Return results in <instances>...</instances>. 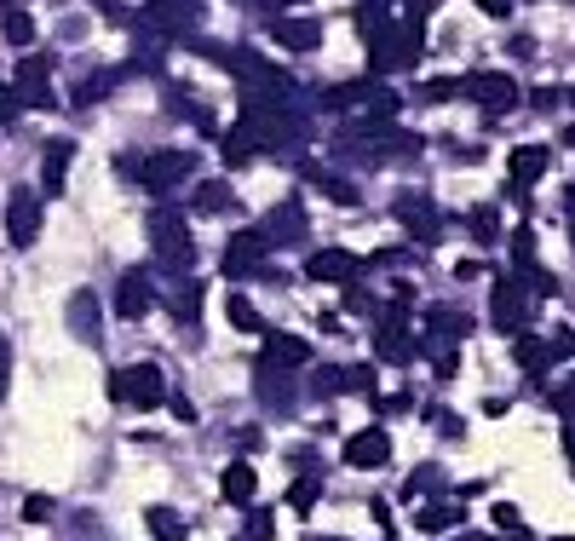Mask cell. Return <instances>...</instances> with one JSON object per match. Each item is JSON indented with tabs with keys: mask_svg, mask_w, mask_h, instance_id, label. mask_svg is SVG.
I'll return each mask as SVG.
<instances>
[{
	"mask_svg": "<svg viewBox=\"0 0 575 541\" xmlns=\"http://www.w3.org/2000/svg\"><path fill=\"white\" fill-rule=\"evenodd\" d=\"M110 398L115 403H133V409H156V403L167 398V380H161L156 363H133V369L110 375Z\"/></svg>",
	"mask_w": 575,
	"mask_h": 541,
	"instance_id": "1",
	"label": "cell"
},
{
	"mask_svg": "<svg viewBox=\"0 0 575 541\" xmlns=\"http://www.w3.org/2000/svg\"><path fill=\"white\" fill-rule=\"evenodd\" d=\"M156 259L167 271H190V265H196V248H190V236H184L179 213H156Z\"/></svg>",
	"mask_w": 575,
	"mask_h": 541,
	"instance_id": "2",
	"label": "cell"
},
{
	"mask_svg": "<svg viewBox=\"0 0 575 541\" xmlns=\"http://www.w3.org/2000/svg\"><path fill=\"white\" fill-rule=\"evenodd\" d=\"M6 236H12V248H29L41 236V202H35V190H12V202H6Z\"/></svg>",
	"mask_w": 575,
	"mask_h": 541,
	"instance_id": "3",
	"label": "cell"
},
{
	"mask_svg": "<svg viewBox=\"0 0 575 541\" xmlns=\"http://www.w3.org/2000/svg\"><path fill=\"white\" fill-rule=\"evenodd\" d=\"M190 173H196V150H161L144 162V190H173Z\"/></svg>",
	"mask_w": 575,
	"mask_h": 541,
	"instance_id": "4",
	"label": "cell"
},
{
	"mask_svg": "<svg viewBox=\"0 0 575 541\" xmlns=\"http://www.w3.org/2000/svg\"><path fill=\"white\" fill-rule=\"evenodd\" d=\"M524 323H529V294L518 288V277H501L495 283V329L524 334Z\"/></svg>",
	"mask_w": 575,
	"mask_h": 541,
	"instance_id": "5",
	"label": "cell"
},
{
	"mask_svg": "<svg viewBox=\"0 0 575 541\" xmlns=\"http://www.w3.org/2000/svg\"><path fill=\"white\" fill-rule=\"evenodd\" d=\"M357 271H363V259H351V254H340V248H322V254H311L305 259V277L311 283H357Z\"/></svg>",
	"mask_w": 575,
	"mask_h": 541,
	"instance_id": "6",
	"label": "cell"
},
{
	"mask_svg": "<svg viewBox=\"0 0 575 541\" xmlns=\"http://www.w3.org/2000/svg\"><path fill=\"white\" fill-rule=\"evenodd\" d=\"M460 87L478 98L489 116H501V110H512V104H518V81H512V75H472V81H460Z\"/></svg>",
	"mask_w": 575,
	"mask_h": 541,
	"instance_id": "7",
	"label": "cell"
},
{
	"mask_svg": "<svg viewBox=\"0 0 575 541\" xmlns=\"http://www.w3.org/2000/svg\"><path fill=\"white\" fill-rule=\"evenodd\" d=\"M386 461H391V438L380 432V426H368V432H357V438L345 444V467H357V472L386 467Z\"/></svg>",
	"mask_w": 575,
	"mask_h": 541,
	"instance_id": "8",
	"label": "cell"
},
{
	"mask_svg": "<svg viewBox=\"0 0 575 541\" xmlns=\"http://www.w3.org/2000/svg\"><path fill=\"white\" fill-rule=\"evenodd\" d=\"M150 306H156V294H150V277H144V271H127V277L115 283V311H121L127 323H138V317H144Z\"/></svg>",
	"mask_w": 575,
	"mask_h": 541,
	"instance_id": "9",
	"label": "cell"
},
{
	"mask_svg": "<svg viewBox=\"0 0 575 541\" xmlns=\"http://www.w3.org/2000/svg\"><path fill=\"white\" fill-rule=\"evenodd\" d=\"M374 346H380V357H386V363H409V357L420 352V346H414V334H409V323H403V317H386V323H380V329H374Z\"/></svg>",
	"mask_w": 575,
	"mask_h": 541,
	"instance_id": "10",
	"label": "cell"
},
{
	"mask_svg": "<svg viewBox=\"0 0 575 541\" xmlns=\"http://www.w3.org/2000/svg\"><path fill=\"white\" fill-rule=\"evenodd\" d=\"M271 41L276 47H288V52H311L322 41V24H311V18H276Z\"/></svg>",
	"mask_w": 575,
	"mask_h": 541,
	"instance_id": "11",
	"label": "cell"
},
{
	"mask_svg": "<svg viewBox=\"0 0 575 541\" xmlns=\"http://www.w3.org/2000/svg\"><path fill=\"white\" fill-rule=\"evenodd\" d=\"M12 81H18V93L29 98L35 110H46V104H52V93H46V58H35V52H29V58H18Z\"/></svg>",
	"mask_w": 575,
	"mask_h": 541,
	"instance_id": "12",
	"label": "cell"
},
{
	"mask_svg": "<svg viewBox=\"0 0 575 541\" xmlns=\"http://www.w3.org/2000/svg\"><path fill=\"white\" fill-rule=\"evenodd\" d=\"M265 242H271L265 231L236 236V242L225 248V271H230V277H242V271H253V265H259V254H265Z\"/></svg>",
	"mask_w": 575,
	"mask_h": 541,
	"instance_id": "13",
	"label": "cell"
},
{
	"mask_svg": "<svg viewBox=\"0 0 575 541\" xmlns=\"http://www.w3.org/2000/svg\"><path fill=\"white\" fill-rule=\"evenodd\" d=\"M305 357H311L305 340H294V334H265V369H294Z\"/></svg>",
	"mask_w": 575,
	"mask_h": 541,
	"instance_id": "14",
	"label": "cell"
},
{
	"mask_svg": "<svg viewBox=\"0 0 575 541\" xmlns=\"http://www.w3.org/2000/svg\"><path fill=\"white\" fill-rule=\"evenodd\" d=\"M506 173H512V185H518V190L535 185V179L547 173V150H541V144H524V150H512V167H506Z\"/></svg>",
	"mask_w": 575,
	"mask_h": 541,
	"instance_id": "15",
	"label": "cell"
},
{
	"mask_svg": "<svg viewBox=\"0 0 575 541\" xmlns=\"http://www.w3.org/2000/svg\"><path fill=\"white\" fill-rule=\"evenodd\" d=\"M219 490H225V501H230V507H242V501H253V490H259V472L236 461V467H225V478H219Z\"/></svg>",
	"mask_w": 575,
	"mask_h": 541,
	"instance_id": "16",
	"label": "cell"
},
{
	"mask_svg": "<svg viewBox=\"0 0 575 541\" xmlns=\"http://www.w3.org/2000/svg\"><path fill=\"white\" fill-rule=\"evenodd\" d=\"M150 18L161 29H190L196 24V0H150Z\"/></svg>",
	"mask_w": 575,
	"mask_h": 541,
	"instance_id": "17",
	"label": "cell"
},
{
	"mask_svg": "<svg viewBox=\"0 0 575 541\" xmlns=\"http://www.w3.org/2000/svg\"><path fill=\"white\" fill-rule=\"evenodd\" d=\"M455 524H460V507H449V501H437V507H420V513H414V530H426V536L455 530Z\"/></svg>",
	"mask_w": 575,
	"mask_h": 541,
	"instance_id": "18",
	"label": "cell"
},
{
	"mask_svg": "<svg viewBox=\"0 0 575 541\" xmlns=\"http://www.w3.org/2000/svg\"><path fill=\"white\" fill-rule=\"evenodd\" d=\"M397 213H403V225H409V231L420 236V242H432V236H437V213L426 208V202H414V196H409V202H403Z\"/></svg>",
	"mask_w": 575,
	"mask_h": 541,
	"instance_id": "19",
	"label": "cell"
},
{
	"mask_svg": "<svg viewBox=\"0 0 575 541\" xmlns=\"http://www.w3.org/2000/svg\"><path fill=\"white\" fill-rule=\"evenodd\" d=\"M150 541H184V518L173 507H150Z\"/></svg>",
	"mask_w": 575,
	"mask_h": 541,
	"instance_id": "20",
	"label": "cell"
},
{
	"mask_svg": "<svg viewBox=\"0 0 575 541\" xmlns=\"http://www.w3.org/2000/svg\"><path fill=\"white\" fill-rule=\"evenodd\" d=\"M363 98H374L368 81H345V87H328V110H357Z\"/></svg>",
	"mask_w": 575,
	"mask_h": 541,
	"instance_id": "21",
	"label": "cell"
},
{
	"mask_svg": "<svg viewBox=\"0 0 575 541\" xmlns=\"http://www.w3.org/2000/svg\"><path fill=\"white\" fill-rule=\"evenodd\" d=\"M253 144H259V139H253V127H248V121H242V127H230V133H225V162H230V167H236V162H248V156H253Z\"/></svg>",
	"mask_w": 575,
	"mask_h": 541,
	"instance_id": "22",
	"label": "cell"
},
{
	"mask_svg": "<svg viewBox=\"0 0 575 541\" xmlns=\"http://www.w3.org/2000/svg\"><path fill=\"white\" fill-rule=\"evenodd\" d=\"M0 29H6V41H12V47H29V41H35V24H29V12H18V6H6Z\"/></svg>",
	"mask_w": 575,
	"mask_h": 541,
	"instance_id": "23",
	"label": "cell"
},
{
	"mask_svg": "<svg viewBox=\"0 0 575 541\" xmlns=\"http://www.w3.org/2000/svg\"><path fill=\"white\" fill-rule=\"evenodd\" d=\"M230 323H236L242 334H265V323H259V311H253L248 300H242V294H230Z\"/></svg>",
	"mask_w": 575,
	"mask_h": 541,
	"instance_id": "24",
	"label": "cell"
},
{
	"mask_svg": "<svg viewBox=\"0 0 575 541\" xmlns=\"http://www.w3.org/2000/svg\"><path fill=\"white\" fill-rule=\"evenodd\" d=\"M230 208V190L219 185V179H213V185H202L196 190V213H225Z\"/></svg>",
	"mask_w": 575,
	"mask_h": 541,
	"instance_id": "25",
	"label": "cell"
},
{
	"mask_svg": "<svg viewBox=\"0 0 575 541\" xmlns=\"http://www.w3.org/2000/svg\"><path fill=\"white\" fill-rule=\"evenodd\" d=\"M518 363H524L529 375H541V369L552 363V352L541 346V340H518Z\"/></svg>",
	"mask_w": 575,
	"mask_h": 541,
	"instance_id": "26",
	"label": "cell"
},
{
	"mask_svg": "<svg viewBox=\"0 0 575 541\" xmlns=\"http://www.w3.org/2000/svg\"><path fill=\"white\" fill-rule=\"evenodd\" d=\"M69 156H75V144H52V150H46V185H58V179H64V167H69Z\"/></svg>",
	"mask_w": 575,
	"mask_h": 541,
	"instance_id": "27",
	"label": "cell"
},
{
	"mask_svg": "<svg viewBox=\"0 0 575 541\" xmlns=\"http://www.w3.org/2000/svg\"><path fill=\"white\" fill-rule=\"evenodd\" d=\"M455 93H460V81H449V75H437V81H426V87H420V98H426V104H449Z\"/></svg>",
	"mask_w": 575,
	"mask_h": 541,
	"instance_id": "28",
	"label": "cell"
},
{
	"mask_svg": "<svg viewBox=\"0 0 575 541\" xmlns=\"http://www.w3.org/2000/svg\"><path fill=\"white\" fill-rule=\"evenodd\" d=\"M311 501H317V478H299L294 490H288V507H294V513H305Z\"/></svg>",
	"mask_w": 575,
	"mask_h": 541,
	"instance_id": "29",
	"label": "cell"
},
{
	"mask_svg": "<svg viewBox=\"0 0 575 541\" xmlns=\"http://www.w3.org/2000/svg\"><path fill=\"white\" fill-rule=\"evenodd\" d=\"M495 524H501L506 536H518V541H524V518H518V507H506V501H501V507H495Z\"/></svg>",
	"mask_w": 575,
	"mask_h": 541,
	"instance_id": "30",
	"label": "cell"
},
{
	"mask_svg": "<svg viewBox=\"0 0 575 541\" xmlns=\"http://www.w3.org/2000/svg\"><path fill=\"white\" fill-rule=\"evenodd\" d=\"M552 409H558V415H564V421H570V415H575V375L564 380V386H558V392H552Z\"/></svg>",
	"mask_w": 575,
	"mask_h": 541,
	"instance_id": "31",
	"label": "cell"
},
{
	"mask_svg": "<svg viewBox=\"0 0 575 541\" xmlns=\"http://www.w3.org/2000/svg\"><path fill=\"white\" fill-rule=\"evenodd\" d=\"M276 536V518L271 513H253L248 518V541H271Z\"/></svg>",
	"mask_w": 575,
	"mask_h": 541,
	"instance_id": "32",
	"label": "cell"
},
{
	"mask_svg": "<svg viewBox=\"0 0 575 541\" xmlns=\"http://www.w3.org/2000/svg\"><path fill=\"white\" fill-rule=\"evenodd\" d=\"M472 231H478V242H495L501 225H495V213H489V208H478V213H472Z\"/></svg>",
	"mask_w": 575,
	"mask_h": 541,
	"instance_id": "33",
	"label": "cell"
},
{
	"mask_svg": "<svg viewBox=\"0 0 575 541\" xmlns=\"http://www.w3.org/2000/svg\"><path fill=\"white\" fill-rule=\"evenodd\" d=\"M512 259H518V265L535 259V236H529V231H512Z\"/></svg>",
	"mask_w": 575,
	"mask_h": 541,
	"instance_id": "34",
	"label": "cell"
},
{
	"mask_svg": "<svg viewBox=\"0 0 575 541\" xmlns=\"http://www.w3.org/2000/svg\"><path fill=\"white\" fill-rule=\"evenodd\" d=\"M29 518H35V524H46V518H52V501H46V495H29Z\"/></svg>",
	"mask_w": 575,
	"mask_h": 541,
	"instance_id": "35",
	"label": "cell"
},
{
	"mask_svg": "<svg viewBox=\"0 0 575 541\" xmlns=\"http://www.w3.org/2000/svg\"><path fill=\"white\" fill-rule=\"evenodd\" d=\"M345 386H351V392H368V369H345Z\"/></svg>",
	"mask_w": 575,
	"mask_h": 541,
	"instance_id": "36",
	"label": "cell"
},
{
	"mask_svg": "<svg viewBox=\"0 0 575 541\" xmlns=\"http://www.w3.org/2000/svg\"><path fill=\"white\" fill-rule=\"evenodd\" d=\"M483 12H489V18H506V12H512V0H478Z\"/></svg>",
	"mask_w": 575,
	"mask_h": 541,
	"instance_id": "37",
	"label": "cell"
},
{
	"mask_svg": "<svg viewBox=\"0 0 575 541\" xmlns=\"http://www.w3.org/2000/svg\"><path fill=\"white\" fill-rule=\"evenodd\" d=\"M6 375H12V363H6V340H0V392H6Z\"/></svg>",
	"mask_w": 575,
	"mask_h": 541,
	"instance_id": "38",
	"label": "cell"
},
{
	"mask_svg": "<svg viewBox=\"0 0 575 541\" xmlns=\"http://www.w3.org/2000/svg\"><path fill=\"white\" fill-rule=\"evenodd\" d=\"M564 449H570V461H575V426H564Z\"/></svg>",
	"mask_w": 575,
	"mask_h": 541,
	"instance_id": "39",
	"label": "cell"
},
{
	"mask_svg": "<svg viewBox=\"0 0 575 541\" xmlns=\"http://www.w3.org/2000/svg\"><path fill=\"white\" fill-rule=\"evenodd\" d=\"M409 6H414V12H432L437 0H409Z\"/></svg>",
	"mask_w": 575,
	"mask_h": 541,
	"instance_id": "40",
	"label": "cell"
},
{
	"mask_svg": "<svg viewBox=\"0 0 575 541\" xmlns=\"http://www.w3.org/2000/svg\"><path fill=\"white\" fill-rule=\"evenodd\" d=\"M570 208H575V185H570Z\"/></svg>",
	"mask_w": 575,
	"mask_h": 541,
	"instance_id": "41",
	"label": "cell"
},
{
	"mask_svg": "<svg viewBox=\"0 0 575 541\" xmlns=\"http://www.w3.org/2000/svg\"><path fill=\"white\" fill-rule=\"evenodd\" d=\"M6 6H12V0H6Z\"/></svg>",
	"mask_w": 575,
	"mask_h": 541,
	"instance_id": "42",
	"label": "cell"
}]
</instances>
